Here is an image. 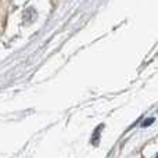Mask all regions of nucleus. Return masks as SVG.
<instances>
[{"label":"nucleus","mask_w":158,"mask_h":158,"mask_svg":"<svg viewBox=\"0 0 158 158\" xmlns=\"http://www.w3.org/2000/svg\"><path fill=\"white\" fill-rule=\"evenodd\" d=\"M156 158H158V154H157V156H156Z\"/></svg>","instance_id":"f03ea898"},{"label":"nucleus","mask_w":158,"mask_h":158,"mask_svg":"<svg viewBox=\"0 0 158 158\" xmlns=\"http://www.w3.org/2000/svg\"><path fill=\"white\" fill-rule=\"evenodd\" d=\"M153 122H154V118H148V119H146V122H143V126L146 128V126H148L150 123H153Z\"/></svg>","instance_id":"f257e3e1"}]
</instances>
